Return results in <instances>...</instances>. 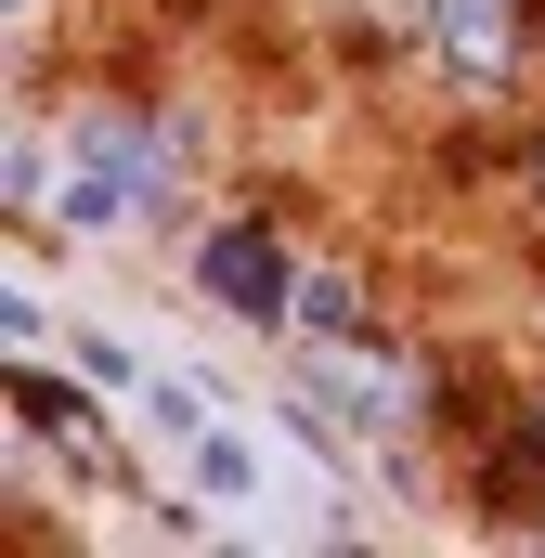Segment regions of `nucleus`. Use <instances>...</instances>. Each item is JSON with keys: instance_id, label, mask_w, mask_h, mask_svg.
<instances>
[{"instance_id": "obj_8", "label": "nucleus", "mask_w": 545, "mask_h": 558, "mask_svg": "<svg viewBox=\"0 0 545 558\" xmlns=\"http://www.w3.org/2000/svg\"><path fill=\"white\" fill-rule=\"evenodd\" d=\"M143 416L169 428V441H195V428H221V416H208V390H195V377H156V403H143Z\"/></svg>"}, {"instance_id": "obj_4", "label": "nucleus", "mask_w": 545, "mask_h": 558, "mask_svg": "<svg viewBox=\"0 0 545 558\" xmlns=\"http://www.w3.org/2000/svg\"><path fill=\"white\" fill-rule=\"evenodd\" d=\"M13 428H39L78 481H118V441L92 428V390H65V377H26V351H13Z\"/></svg>"}, {"instance_id": "obj_6", "label": "nucleus", "mask_w": 545, "mask_h": 558, "mask_svg": "<svg viewBox=\"0 0 545 558\" xmlns=\"http://www.w3.org/2000/svg\"><path fill=\"white\" fill-rule=\"evenodd\" d=\"M299 325H312V338H351V325H364V286L351 274H299Z\"/></svg>"}, {"instance_id": "obj_3", "label": "nucleus", "mask_w": 545, "mask_h": 558, "mask_svg": "<svg viewBox=\"0 0 545 558\" xmlns=\"http://www.w3.org/2000/svg\"><path fill=\"white\" fill-rule=\"evenodd\" d=\"M195 286H208V312H234V325H272V312H299L272 221H221V234L195 247Z\"/></svg>"}, {"instance_id": "obj_5", "label": "nucleus", "mask_w": 545, "mask_h": 558, "mask_svg": "<svg viewBox=\"0 0 545 558\" xmlns=\"http://www.w3.org/2000/svg\"><path fill=\"white\" fill-rule=\"evenodd\" d=\"M195 481H208L221 507H261V454H247L234 428H195Z\"/></svg>"}, {"instance_id": "obj_7", "label": "nucleus", "mask_w": 545, "mask_h": 558, "mask_svg": "<svg viewBox=\"0 0 545 558\" xmlns=\"http://www.w3.org/2000/svg\"><path fill=\"white\" fill-rule=\"evenodd\" d=\"M0 182H13V208H52V195H65V156L13 131V169H0Z\"/></svg>"}, {"instance_id": "obj_2", "label": "nucleus", "mask_w": 545, "mask_h": 558, "mask_svg": "<svg viewBox=\"0 0 545 558\" xmlns=\"http://www.w3.org/2000/svg\"><path fill=\"white\" fill-rule=\"evenodd\" d=\"M312 390H325V403H338V416L364 428V441H403V428L428 416V377H415L403 351H377V338H364V325H351V338H325V351H312Z\"/></svg>"}, {"instance_id": "obj_1", "label": "nucleus", "mask_w": 545, "mask_h": 558, "mask_svg": "<svg viewBox=\"0 0 545 558\" xmlns=\"http://www.w3.org/2000/svg\"><path fill=\"white\" fill-rule=\"evenodd\" d=\"M415 39L455 78V105H507L520 52H533V0H415Z\"/></svg>"}]
</instances>
